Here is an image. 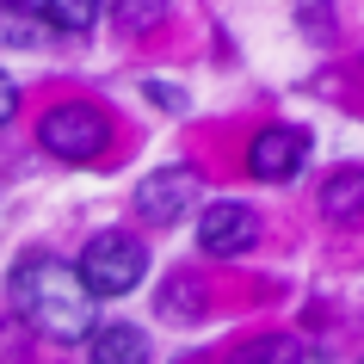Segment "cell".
Returning a JSON list of instances; mask_svg holds the SVG:
<instances>
[{
	"instance_id": "30bf717a",
	"label": "cell",
	"mask_w": 364,
	"mask_h": 364,
	"mask_svg": "<svg viewBox=\"0 0 364 364\" xmlns=\"http://www.w3.org/2000/svg\"><path fill=\"white\" fill-rule=\"evenodd\" d=\"M0 43H6V50H38V43H50V25H43L38 13L13 6V0H0Z\"/></svg>"
},
{
	"instance_id": "ba28073f",
	"label": "cell",
	"mask_w": 364,
	"mask_h": 364,
	"mask_svg": "<svg viewBox=\"0 0 364 364\" xmlns=\"http://www.w3.org/2000/svg\"><path fill=\"white\" fill-rule=\"evenodd\" d=\"M93 364H149V333L130 321L93 327Z\"/></svg>"
},
{
	"instance_id": "52a82bcc",
	"label": "cell",
	"mask_w": 364,
	"mask_h": 364,
	"mask_svg": "<svg viewBox=\"0 0 364 364\" xmlns=\"http://www.w3.org/2000/svg\"><path fill=\"white\" fill-rule=\"evenodd\" d=\"M321 216H327V223H340V229H358V223H364V167L327 173V186H321Z\"/></svg>"
},
{
	"instance_id": "6da1fadb",
	"label": "cell",
	"mask_w": 364,
	"mask_h": 364,
	"mask_svg": "<svg viewBox=\"0 0 364 364\" xmlns=\"http://www.w3.org/2000/svg\"><path fill=\"white\" fill-rule=\"evenodd\" d=\"M13 309L25 321L50 333V340H93V290L80 284V272L68 259H50V253H31L13 266Z\"/></svg>"
},
{
	"instance_id": "2e32d148",
	"label": "cell",
	"mask_w": 364,
	"mask_h": 364,
	"mask_svg": "<svg viewBox=\"0 0 364 364\" xmlns=\"http://www.w3.org/2000/svg\"><path fill=\"white\" fill-rule=\"evenodd\" d=\"M303 31H321V38L333 31V19H327V6H321V0H315V6H303Z\"/></svg>"
},
{
	"instance_id": "8992f818",
	"label": "cell",
	"mask_w": 364,
	"mask_h": 364,
	"mask_svg": "<svg viewBox=\"0 0 364 364\" xmlns=\"http://www.w3.org/2000/svg\"><path fill=\"white\" fill-rule=\"evenodd\" d=\"M253 241H259V216L247 204H210V210L198 216V247L210 253V259H235Z\"/></svg>"
},
{
	"instance_id": "4fadbf2b",
	"label": "cell",
	"mask_w": 364,
	"mask_h": 364,
	"mask_svg": "<svg viewBox=\"0 0 364 364\" xmlns=\"http://www.w3.org/2000/svg\"><path fill=\"white\" fill-rule=\"evenodd\" d=\"M192 296H198V278H173V284L161 290V315H173V321H198L204 309H198Z\"/></svg>"
},
{
	"instance_id": "7c38bea8",
	"label": "cell",
	"mask_w": 364,
	"mask_h": 364,
	"mask_svg": "<svg viewBox=\"0 0 364 364\" xmlns=\"http://www.w3.org/2000/svg\"><path fill=\"white\" fill-rule=\"evenodd\" d=\"M112 19H117V31L142 38V31H154V25L173 19V0H112Z\"/></svg>"
},
{
	"instance_id": "9c48e42d",
	"label": "cell",
	"mask_w": 364,
	"mask_h": 364,
	"mask_svg": "<svg viewBox=\"0 0 364 364\" xmlns=\"http://www.w3.org/2000/svg\"><path fill=\"white\" fill-rule=\"evenodd\" d=\"M13 6H25V13H38L43 25H50V38H80L87 25H93V0H13Z\"/></svg>"
},
{
	"instance_id": "5bb4252c",
	"label": "cell",
	"mask_w": 364,
	"mask_h": 364,
	"mask_svg": "<svg viewBox=\"0 0 364 364\" xmlns=\"http://www.w3.org/2000/svg\"><path fill=\"white\" fill-rule=\"evenodd\" d=\"M149 99L161 112H186V87H167V80H149Z\"/></svg>"
},
{
	"instance_id": "277c9868",
	"label": "cell",
	"mask_w": 364,
	"mask_h": 364,
	"mask_svg": "<svg viewBox=\"0 0 364 364\" xmlns=\"http://www.w3.org/2000/svg\"><path fill=\"white\" fill-rule=\"evenodd\" d=\"M192 198H198V173L192 167H161V173H149L136 186V216L149 229H173L179 216L192 210Z\"/></svg>"
},
{
	"instance_id": "5b68a950",
	"label": "cell",
	"mask_w": 364,
	"mask_h": 364,
	"mask_svg": "<svg viewBox=\"0 0 364 364\" xmlns=\"http://www.w3.org/2000/svg\"><path fill=\"white\" fill-rule=\"evenodd\" d=\"M303 161H309V136L303 130H290V124H272V130H259L247 142V173L253 179H296L303 173Z\"/></svg>"
},
{
	"instance_id": "7a4b0ae2",
	"label": "cell",
	"mask_w": 364,
	"mask_h": 364,
	"mask_svg": "<svg viewBox=\"0 0 364 364\" xmlns=\"http://www.w3.org/2000/svg\"><path fill=\"white\" fill-rule=\"evenodd\" d=\"M80 284L93 290V303L99 296H124V290L142 284V272H149V247L136 241L130 229H99L87 247H80Z\"/></svg>"
},
{
	"instance_id": "8fae6325",
	"label": "cell",
	"mask_w": 364,
	"mask_h": 364,
	"mask_svg": "<svg viewBox=\"0 0 364 364\" xmlns=\"http://www.w3.org/2000/svg\"><path fill=\"white\" fill-rule=\"evenodd\" d=\"M229 364H303V340L296 333H266V340L235 346Z\"/></svg>"
},
{
	"instance_id": "9a60e30c",
	"label": "cell",
	"mask_w": 364,
	"mask_h": 364,
	"mask_svg": "<svg viewBox=\"0 0 364 364\" xmlns=\"http://www.w3.org/2000/svg\"><path fill=\"white\" fill-rule=\"evenodd\" d=\"M13 112H19V87H13V80L0 75V130L13 124Z\"/></svg>"
},
{
	"instance_id": "3957f363",
	"label": "cell",
	"mask_w": 364,
	"mask_h": 364,
	"mask_svg": "<svg viewBox=\"0 0 364 364\" xmlns=\"http://www.w3.org/2000/svg\"><path fill=\"white\" fill-rule=\"evenodd\" d=\"M38 142L56 161H93L99 149H112V124H105V112H93L87 99H68V105H50V112L38 117Z\"/></svg>"
}]
</instances>
